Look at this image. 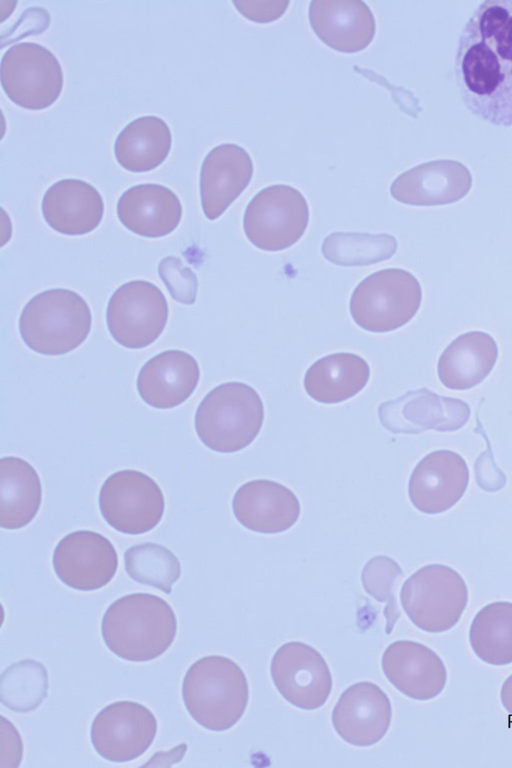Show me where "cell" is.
<instances>
[{
  "instance_id": "obj_33",
  "label": "cell",
  "mask_w": 512,
  "mask_h": 768,
  "mask_svg": "<svg viewBox=\"0 0 512 768\" xmlns=\"http://www.w3.org/2000/svg\"><path fill=\"white\" fill-rule=\"evenodd\" d=\"M124 567L134 581L170 594L180 578L181 564L176 555L160 544L145 542L128 548Z\"/></svg>"
},
{
  "instance_id": "obj_5",
  "label": "cell",
  "mask_w": 512,
  "mask_h": 768,
  "mask_svg": "<svg viewBox=\"0 0 512 768\" xmlns=\"http://www.w3.org/2000/svg\"><path fill=\"white\" fill-rule=\"evenodd\" d=\"M264 405L257 391L242 382L213 388L200 402L194 418L201 442L220 453L246 448L259 434Z\"/></svg>"
},
{
  "instance_id": "obj_26",
  "label": "cell",
  "mask_w": 512,
  "mask_h": 768,
  "mask_svg": "<svg viewBox=\"0 0 512 768\" xmlns=\"http://www.w3.org/2000/svg\"><path fill=\"white\" fill-rule=\"evenodd\" d=\"M498 358L494 338L483 331H470L455 338L437 363L441 383L452 390H467L480 384Z\"/></svg>"
},
{
  "instance_id": "obj_9",
  "label": "cell",
  "mask_w": 512,
  "mask_h": 768,
  "mask_svg": "<svg viewBox=\"0 0 512 768\" xmlns=\"http://www.w3.org/2000/svg\"><path fill=\"white\" fill-rule=\"evenodd\" d=\"M0 79L8 98L29 110L52 105L63 87L58 59L49 49L34 42L17 43L3 54Z\"/></svg>"
},
{
  "instance_id": "obj_23",
  "label": "cell",
  "mask_w": 512,
  "mask_h": 768,
  "mask_svg": "<svg viewBox=\"0 0 512 768\" xmlns=\"http://www.w3.org/2000/svg\"><path fill=\"white\" fill-rule=\"evenodd\" d=\"M199 378V365L192 355L181 350H167L142 366L136 386L145 403L158 409H170L192 395Z\"/></svg>"
},
{
  "instance_id": "obj_4",
  "label": "cell",
  "mask_w": 512,
  "mask_h": 768,
  "mask_svg": "<svg viewBox=\"0 0 512 768\" xmlns=\"http://www.w3.org/2000/svg\"><path fill=\"white\" fill-rule=\"evenodd\" d=\"M92 315L75 291L54 288L32 297L19 318L24 343L43 355H63L76 349L89 335Z\"/></svg>"
},
{
  "instance_id": "obj_24",
  "label": "cell",
  "mask_w": 512,
  "mask_h": 768,
  "mask_svg": "<svg viewBox=\"0 0 512 768\" xmlns=\"http://www.w3.org/2000/svg\"><path fill=\"white\" fill-rule=\"evenodd\" d=\"M46 223L65 235H84L101 222L104 203L91 184L80 179H62L48 188L42 199Z\"/></svg>"
},
{
  "instance_id": "obj_10",
  "label": "cell",
  "mask_w": 512,
  "mask_h": 768,
  "mask_svg": "<svg viewBox=\"0 0 512 768\" xmlns=\"http://www.w3.org/2000/svg\"><path fill=\"white\" fill-rule=\"evenodd\" d=\"M99 508L104 520L115 530L129 535L155 528L165 509L159 485L147 474L121 470L110 475L99 493Z\"/></svg>"
},
{
  "instance_id": "obj_1",
  "label": "cell",
  "mask_w": 512,
  "mask_h": 768,
  "mask_svg": "<svg viewBox=\"0 0 512 768\" xmlns=\"http://www.w3.org/2000/svg\"><path fill=\"white\" fill-rule=\"evenodd\" d=\"M454 78L473 115L512 127V0H484L473 10L458 37Z\"/></svg>"
},
{
  "instance_id": "obj_11",
  "label": "cell",
  "mask_w": 512,
  "mask_h": 768,
  "mask_svg": "<svg viewBox=\"0 0 512 768\" xmlns=\"http://www.w3.org/2000/svg\"><path fill=\"white\" fill-rule=\"evenodd\" d=\"M168 304L153 283L134 280L115 290L106 309V322L113 339L130 349L152 344L163 332Z\"/></svg>"
},
{
  "instance_id": "obj_38",
  "label": "cell",
  "mask_w": 512,
  "mask_h": 768,
  "mask_svg": "<svg viewBox=\"0 0 512 768\" xmlns=\"http://www.w3.org/2000/svg\"><path fill=\"white\" fill-rule=\"evenodd\" d=\"M500 699L505 710L512 715V674L502 684Z\"/></svg>"
},
{
  "instance_id": "obj_14",
  "label": "cell",
  "mask_w": 512,
  "mask_h": 768,
  "mask_svg": "<svg viewBox=\"0 0 512 768\" xmlns=\"http://www.w3.org/2000/svg\"><path fill=\"white\" fill-rule=\"evenodd\" d=\"M52 563L56 576L66 586L79 591H94L112 580L118 568V555L110 540L102 534L79 530L58 542Z\"/></svg>"
},
{
  "instance_id": "obj_2",
  "label": "cell",
  "mask_w": 512,
  "mask_h": 768,
  "mask_svg": "<svg viewBox=\"0 0 512 768\" xmlns=\"http://www.w3.org/2000/svg\"><path fill=\"white\" fill-rule=\"evenodd\" d=\"M176 632L177 619L170 604L149 593L118 598L106 609L101 622L107 648L132 662L151 661L164 654Z\"/></svg>"
},
{
  "instance_id": "obj_37",
  "label": "cell",
  "mask_w": 512,
  "mask_h": 768,
  "mask_svg": "<svg viewBox=\"0 0 512 768\" xmlns=\"http://www.w3.org/2000/svg\"><path fill=\"white\" fill-rule=\"evenodd\" d=\"M475 474L477 484L486 491L500 490L506 483V477L493 461L490 446L476 461Z\"/></svg>"
},
{
  "instance_id": "obj_8",
  "label": "cell",
  "mask_w": 512,
  "mask_h": 768,
  "mask_svg": "<svg viewBox=\"0 0 512 768\" xmlns=\"http://www.w3.org/2000/svg\"><path fill=\"white\" fill-rule=\"evenodd\" d=\"M309 221L305 197L294 187L277 184L258 192L248 203L243 228L248 240L265 251H280L303 236Z\"/></svg>"
},
{
  "instance_id": "obj_36",
  "label": "cell",
  "mask_w": 512,
  "mask_h": 768,
  "mask_svg": "<svg viewBox=\"0 0 512 768\" xmlns=\"http://www.w3.org/2000/svg\"><path fill=\"white\" fill-rule=\"evenodd\" d=\"M236 9L248 20L269 23L279 19L290 2L284 0H240L233 1Z\"/></svg>"
},
{
  "instance_id": "obj_21",
  "label": "cell",
  "mask_w": 512,
  "mask_h": 768,
  "mask_svg": "<svg viewBox=\"0 0 512 768\" xmlns=\"http://www.w3.org/2000/svg\"><path fill=\"white\" fill-rule=\"evenodd\" d=\"M308 18L317 37L343 53L364 50L376 32L374 15L360 0H312Z\"/></svg>"
},
{
  "instance_id": "obj_35",
  "label": "cell",
  "mask_w": 512,
  "mask_h": 768,
  "mask_svg": "<svg viewBox=\"0 0 512 768\" xmlns=\"http://www.w3.org/2000/svg\"><path fill=\"white\" fill-rule=\"evenodd\" d=\"M158 274L174 300L185 305L195 302L198 290L197 276L189 267L183 265L179 257L163 258L158 264Z\"/></svg>"
},
{
  "instance_id": "obj_31",
  "label": "cell",
  "mask_w": 512,
  "mask_h": 768,
  "mask_svg": "<svg viewBox=\"0 0 512 768\" xmlns=\"http://www.w3.org/2000/svg\"><path fill=\"white\" fill-rule=\"evenodd\" d=\"M397 246L396 238L389 234L334 232L324 239L321 252L335 265L354 267L387 260Z\"/></svg>"
},
{
  "instance_id": "obj_18",
  "label": "cell",
  "mask_w": 512,
  "mask_h": 768,
  "mask_svg": "<svg viewBox=\"0 0 512 768\" xmlns=\"http://www.w3.org/2000/svg\"><path fill=\"white\" fill-rule=\"evenodd\" d=\"M472 175L463 163L438 159L412 167L395 178L391 196L413 206H438L464 198L472 187Z\"/></svg>"
},
{
  "instance_id": "obj_28",
  "label": "cell",
  "mask_w": 512,
  "mask_h": 768,
  "mask_svg": "<svg viewBox=\"0 0 512 768\" xmlns=\"http://www.w3.org/2000/svg\"><path fill=\"white\" fill-rule=\"evenodd\" d=\"M41 501V482L34 467L19 457H2L0 460V526L8 530L25 527L36 516Z\"/></svg>"
},
{
  "instance_id": "obj_30",
  "label": "cell",
  "mask_w": 512,
  "mask_h": 768,
  "mask_svg": "<svg viewBox=\"0 0 512 768\" xmlns=\"http://www.w3.org/2000/svg\"><path fill=\"white\" fill-rule=\"evenodd\" d=\"M475 655L493 666L512 663V602L496 601L482 607L469 628Z\"/></svg>"
},
{
  "instance_id": "obj_15",
  "label": "cell",
  "mask_w": 512,
  "mask_h": 768,
  "mask_svg": "<svg viewBox=\"0 0 512 768\" xmlns=\"http://www.w3.org/2000/svg\"><path fill=\"white\" fill-rule=\"evenodd\" d=\"M378 414L382 425L394 434H417L426 430L451 432L467 423L470 407L460 399L421 388L384 402Z\"/></svg>"
},
{
  "instance_id": "obj_13",
  "label": "cell",
  "mask_w": 512,
  "mask_h": 768,
  "mask_svg": "<svg viewBox=\"0 0 512 768\" xmlns=\"http://www.w3.org/2000/svg\"><path fill=\"white\" fill-rule=\"evenodd\" d=\"M270 672L283 698L300 709L320 708L332 690V676L325 659L303 642L280 646L272 658Z\"/></svg>"
},
{
  "instance_id": "obj_29",
  "label": "cell",
  "mask_w": 512,
  "mask_h": 768,
  "mask_svg": "<svg viewBox=\"0 0 512 768\" xmlns=\"http://www.w3.org/2000/svg\"><path fill=\"white\" fill-rule=\"evenodd\" d=\"M172 136L166 122L157 116H142L118 134L114 152L117 162L131 172H147L168 156Z\"/></svg>"
},
{
  "instance_id": "obj_34",
  "label": "cell",
  "mask_w": 512,
  "mask_h": 768,
  "mask_svg": "<svg viewBox=\"0 0 512 768\" xmlns=\"http://www.w3.org/2000/svg\"><path fill=\"white\" fill-rule=\"evenodd\" d=\"M403 571L392 558L384 555L375 556L364 566L361 581L365 591L378 602H384L386 619L385 632L390 634L400 617L394 588L401 579Z\"/></svg>"
},
{
  "instance_id": "obj_27",
  "label": "cell",
  "mask_w": 512,
  "mask_h": 768,
  "mask_svg": "<svg viewBox=\"0 0 512 768\" xmlns=\"http://www.w3.org/2000/svg\"><path fill=\"white\" fill-rule=\"evenodd\" d=\"M370 376L368 363L360 356L341 352L314 362L304 376L307 394L320 403L343 402L359 393Z\"/></svg>"
},
{
  "instance_id": "obj_20",
  "label": "cell",
  "mask_w": 512,
  "mask_h": 768,
  "mask_svg": "<svg viewBox=\"0 0 512 768\" xmlns=\"http://www.w3.org/2000/svg\"><path fill=\"white\" fill-rule=\"evenodd\" d=\"M253 175L249 153L234 143L214 147L200 170V198L209 220L220 217L246 189Z\"/></svg>"
},
{
  "instance_id": "obj_16",
  "label": "cell",
  "mask_w": 512,
  "mask_h": 768,
  "mask_svg": "<svg viewBox=\"0 0 512 768\" xmlns=\"http://www.w3.org/2000/svg\"><path fill=\"white\" fill-rule=\"evenodd\" d=\"M469 469L458 453L437 450L414 468L408 483L413 506L425 514H439L453 507L464 495Z\"/></svg>"
},
{
  "instance_id": "obj_6",
  "label": "cell",
  "mask_w": 512,
  "mask_h": 768,
  "mask_svg": "<svg viewBox=\"0 0 512 768\" xmlns=\"http://www.w3.org/2000/svg\"><path fill=\"white\" fill-rule=\"evenodd\" d=\"M421 301V285L412 273L387 268L367 276L357 285L349 308L359 327L385 333L407 324L416 315Z\"/></svg>"
},
{
  "instance_id": "obj_17",
  "label": "cell",
  "mask_w": 512,
  "mask_h": 768,
  "mask_svg": "<svg viewBox=\"0 0 512 768\" xmlns=\"http://www.w3.org/2000/svg\"><path fill=\"white\" fill-rule=\"evenodd\" d=\"M392 707L386 693L375 683L358 682L349 686L332 711V724L347 743L367 747L387 733Z\"/></svg>"
},
{
  "instance_id": "obj_22",
  "label": "cell",
  "mask_w": 512,
  "mask_h": 768,
  "mask_svg": "<svg viewBox=\"0 0 512 768\" xmlns=\"http://www.w3.org/2000/svg\"><path fill=\"white\" fill-rule=\"evenodd\" d=\"M235 518L245 528L264 534L283 532L298 520L301 507L286 486L256 479L238 488L232 500Z\"/></svg>"
},
{
  "instance_id": "obj_12",
  "label": "cell",
  "mask_w": 512,
  "mask_h": 768,
  "mask_svg": "<svg viewBox=\"0 0 512 768\" xmlns=\"http://www.w3.org/2000/svg\"><path fill=\"white\" fill-rule=\"evenodd\" d=\"M157 720L146 706L117 701L94 717L90 738L99 756L111 762H129L140 757L153 743Z\"/></svg>"
},
{
  "instance_id": "obj_19",
  "label": "cell",
  "mask_w": 512,
  "mask_h": 768,
  "mask_svg": "<svg viewBox=\"0 0 512 768\" xmlns=\"http://www.w3.org/2000/svg\"><path fill=\"white\" fill-rule=\"evenodd\" d=\"M381 664L389 682L415 700L437 697L447 683V669L440 656L416 641L391 643L382 655Z\"/></svg>"
},
{
  "instance_id": "obj_7",
  "label": "cell",
  "mask_w": 512,
  "mask_h": 768,
  "mask_svg": "<svg viewBox=\"0 0 512 768\" xmlns=\"http://www.w3.org/2000/svg\"><path fill=\"white\" fill-rule=\"evenodd\" d=\"M462 576L443 564H429L413 573L402 585L400 601L412 623L428 633L453 628L468 604Z\"/></svg>"
},
{
  "instance_id": "obj_25",
  "label": "cell",
  "mask_w": 512,
  "mask_h": 768,
  "mask_svg": "<svg viewBox=\"0 0 512 768\" xmlns=\"http://www.w3.org/2000/svg\"><path fill=\"white\" fill-rule=\"evenodd\" d=\"M117 215L128 230L147 238L173 232L182 217L177 195L160 184H139L123 192L117 202Z\"/></svg>"
},
{
  "instance_id": "obj_3",
  "label": "cell",
  "mask_w": 512,
  "mask_h": 768,
  "mask_svg": "<svg viewBox=\"0 0 512 768\" xmlns=\"http://www.w3.org/2000/svg\"><path fill=\"white\" fill-rule=\"evenodd\" d=\"M182 698L199 725L211 731H225L243 716L249 686L242 668L230 658L204 656L188 668Z\"/></svg>"
},
{
  "instance_id": "obj_32",
  "label": "cell",
  "mask_w": 512,
  "mask_h": 768,
  "mask_svg": "<svg viewBox=\"0 0 512 768\" xmlns=\"http://www.w3.org/2000/svg\"><path fill=\"white\" fill-rule=\"evenodd\" d=\"M48 687V672L41 662L20 660L1 674V702L14 712H31L46 698Z\"/></svg>"
}]
</instances>
